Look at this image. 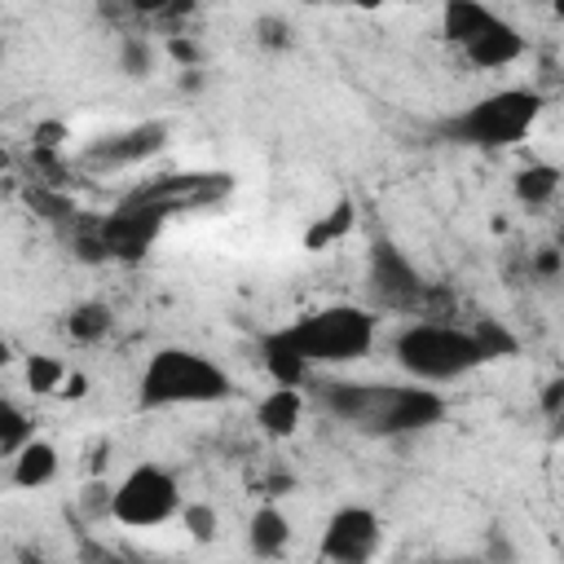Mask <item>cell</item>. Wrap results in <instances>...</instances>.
Masks as SVG:
<instances>
[{"instance_id":"obj_38","label":"cell","mask_w":564,"mask_h":564,"mask_svg":"<svg viewBox=\"0 0 564 564\" xmlns=\"http://www.w3.org/2000/svg\"><path fill=\"white\" fill-rule=\"evenodd\" d=\"M348 4H352V9H383L388 0H348Z\"/></svg>"},{"instance_id":"obj_22","label":"cell","mask_w":564,"mask_h":564,"mask_svg":"<svg viewBox=\"0 0 564 564\" xmlns=\"http://www.w3.org/2000/svg\"><path fill=\"white\" fill-rule=\"evenodd\" d=\"M66 238H70V256H75L79 264H106V260H110L97 220H88L84 212L75 216V225H66Z\"/></svg>"},{"instance_id":"obj_2","label":"cell","mask_w":564,"mask_h":564,"mask_svg":"<svg viewBox=\"0 0 564 564\" xmlns=\"http://www.w3.org/2000/svg\"><path fill=\"white\" fill-rule=\"evenodd\" d=\"M234 397V379L198 357L194 348H159L137 383V401L141 410H163V405H212Z\"/></svg>"},{"instance_id":"obj_26","label":"cell","mask_w":564,"mask_h":564,"mask_svg":"<svg viewBox=\"0 0 564 564\" xmlns=\"http://www.w3.org/2000/svg\"><path fill=\"white\" fill-rule=\"evenodd\" d=\"M62 379H66V366H62L57 357H44V352H31V357H26V388H31V392L48 397V392H57Z\"/></svg>"},{"instance_id":"obj_23","label":"cell","mask_w":564,"mask_h":564,"mask_svg":"<svg viewBox=\"0 0 564 564\" xmlns=\"http://www.w3.org/2000/svg\"><path fill=\"white\" fill-rule=\"evenodd\" d=\"M471 339H476V348L485 352V361H494V357H511V352H520V339L502 326V322H494V317H480L476 326H471Z\"/></svg>"},{"instance_id":"obj_32","label":"cell","mask_w":564,"mask_h":564,"mask_svg":"<svg viewBox=\"0 0 564 564\" xmlns=\"http://www.w3.org/2000/svg\"><path fill=\"white\" fill-rule=\"evenodd\" d=\"M66 137H70V132H66L62 119H40V123L31 128V145H44V150H62Z\"/></svg>"},{"instance_id":"obj_36","label":"cell","mask_w":564,"mask_h":564,"mask_svg":"<svg viewBox=\"0 0 564 564\" xmlns=\"http://www.w3.org/2000/svg\"><path fill=\"white\" fill-rule=\"evenodd\" d=\"M57 392H62V397H66V401H79V397H84V392H88V379H84V375H79V370H75V375H66V379H62V383H57Z\"/></svg>"},{"instance_id":"obj_9","label":"cell","mask_w":564,"mask_h":564,"mask_svg":"<svg viewBox=\"0 0 564 564\" xmlns=\"http://www.w3.org/2000/svg\"><path fill=\"white\" fill-rule=\"evenodd\" d=\"M163 145H167V123L163 119H145V123L123 128V132H110V137L88 141L84 154H79V163L84 167H132L141 159H154Z\"/></svg>"},{"instance_id":"obj_7","label":"cell","mask_w":564,"mask_h":564,"mask_svg":"<svg viewBox=\"0 0 564 564\" xmlns=\"http://www.w3.org/2000/svg\"><path fill=\"white\" fill-rule=\"evenodd\" d=\"M181 511V494H176V480L154 467V463H141L132 467L119 485H115V502H110V516L128 529H150V524H163Z\"/></svg>"},{"instance_id":"obj_6","label":"cell","mask_w":564,"mask_h":564,"mask_svg":"<svg viewBox=\"0 0 564 564\" xmlns=\"http://www.w3.org/2000/svg\"><path fill=\"white\" fill-rule=\"evenodd\" d=\"M225 194H234V176L229 172H163L145 185H137L123 207L150 212L159 220H167L172 212H194V207H212Z\"/></svg>"},{"instance_id":"obj_14","label":"cell","mask_w":564,"mask_h":564,"mask_svg":"<svg viewBox=\"0 0 564 564\" xmlns=\"http://www.w3.org/2000/svg\"><path fill=\"white\" fill-rule=\"evenodd\" d=\"M286 542H291V520H286V511L273 507V502L256 507L251 520H247V546H251V555L273 560V555L286 551Z\"/></svg>"},{"instance_id":"obj_20","label":"cell","mask_w":564,"mask_h":564,"mask_svg":"<svg viewBox=\"0 0 564 564\" xmlns=\"http://www.w3.org/2000/svg\"><path fill=\"white\" fill-rule=\"evenodd\" d=\"M260 352H264V370L273 375V383H291V388H300V383L308 379V370H313L304 357H295V352L278 339V330L260 339Z\"/></svg>"},{"instance_id":"obj_39","label":"cell","mask_w":564,"mask_h":564,"mask_svg":"<svg viewBox=\"0 0 564 564\" xmlns=\"http://www.w3.org/2000/svg\"><path fill=\"white\" fill-rule=\"evenodd\" d=\"M9 167H13V154H9L4 145H0V172H9Z\"/></svg>"},{"instance_id":"obj_3","label":"cell","mask_w":564,"mask_h":564,"mask_svg":"<svg viewBox=\"0 0 564 564\" xmlns=\"http://www.w3.org/2000/svg\"><path fill=\"white\" fill-rule=\"evenodd\" d=\"M278 339L304 357L308 366H335V361H357L370 352L375 344V313L357 308V304H330L317 313H304L300 322L282 326Z\"/></svg>"},{"instance_id":"obj_27","label":"cell","mask_w":564,"mask_h":564,"mask_svg":"<svg viewBox=\"0 0 564 564\" xmlns=\"http://www.w3.org/2000/svg\"><path fill=\"white\" fill-rule=\"evenodd\" d=\"M181 524H185V533L194 542H216V533H220V516H216L212 502H185L181 507Z\"/></svg>"},{"instance_id":"obj_40","label":"cell","mask_w":564,"mask_h":564,"mask_svg":"<svg viewBox=\"0 0 564 564\" xmlns=\"http://www.w3.org/2000/svg\"><path fill=\"white\" fill-rule=\"evenodd\" d=\"M300 4H322V0H300Z\"/></svg>"},{"instance_id":"obj_33","label":"cell","mask_w":564,"mask_h":564,"mask_svg":"<svg viewBox=\"0 0 564 564\" xmlns=\"http://www.w3.org/2000/svg\"><path fill=\"white\" fill-rule=\"evenodd\" d=\"M560 269H564L560 247H542V251L533 256V273H538V278H546V282H551V278H560Z\"/></svg>"},{"instance_id":"obj_8","label":"cell","mask_w":564,"mask_h":564,"mask_svg":"<svg viewBox=\"0 0 564 564\" xmlns=\"http://www.w3.org/2000/svg\"><path fill=\"white\" fill-rule=\"evenodd\" d=\"M366 291L379 308H397V313H419L427 282L419 278V269L405 260V251L392 238H375L370 242V260H366Z\"/></svg>"},{"instance_id":"obj_29","label":"cell","mask_w":564,"mask_h":564,"mask_svg":"<svg viewBox=\"0 0 564 564\" xmlns=\"http://www.w3.org/2000/svg\"><path fill=\"white\" fill-rule=\"evenodd\" d=\"M110 502H115V485H110L106 476H93V480L79 489V511H84L88 524L106 520V516H110Z\"/></svg>"},{"instance_id":"obj_1","label":"cell","mask_w":564,"mask_h":564,"mask_svg":"<svg viewBox=\"0 0 564 564\" xmlns=\"http://www.w3.org/2000/svg\"><path fill=\"white\" fill-rule=\"evenodd\" d=\"M317 401L326 414L370 432V436H410L427 432L445 419V401L432 388H401V383H352L326 379L317 383Z\"/></svg>"},{"instance_id":"obj_28","label":"cell","mask_w":564,"mask_h":564,"mask_svg":"<svg viewBox=\"0 0 564 564\" xmlns=\"http://www.w3.org/2000/svg\"><path fill=\"white\" fill-rule=\"evenodd\" d=\"M26 441H31V419H26L13 401L0 397V454H13V449L26 445Z\"/></svg>"},{"instance_id":"obj_4","label":"cell","mask_w":564,"mask_h":564,"mask_svg":"<svg viewBox=\"0 0 564 564\" xmlns=\"http://www.w3.org/2000/svg\"><path fill=\"white\" fill-rule=\"evenodd\" d=\"M538 115H542V93L538 88H502V93L480 97L463 115L445 119L441 132L458 145L498 150V145H516L538 123Z\"/></svg>"},{"instance_id":"obj_37","label":"cell","mask_w":564,"mask_h":564,"mask_svg":"<svg viewBox=\"0 0 564 564\" xmlns=\"http://www.w3.org/2000/svg\"><path fill=\"white\" fill-rule=\"evenodd\" d=\"M9 361H13V348H9V339H4V335H0V370H4V366H9Z\"/></svg>"},{"instance_id":"obj_24","label":"cell","mask_w":564,"mask_h":564,"mask_svg":"<svg viewBox=\"0 0 564 564\" xmlns=\"http://www.w3.org/2000/svg\"><path fill=\"white\" fill-rule=\"evenodd\" d=\"M119 70H123L128 79H145V75L154 70V48H150L145 35L128 31V35L119 40Z\"/></svg>"},{"instance_id":"obj_15","label":"cell","mask_w":564,"mask_h":564,"mask_svg":"<svg viewBox=\"0 0 564 564\" xmlns=\"http://www.w3.org/2000/svg\"><path fill=\"white\" fill-rule=\"evenodd\" d=\"M53 476H57V449L48 441H35L31 436L26 445L13 449V485L18 489H40Z\"/></svg>"},{"instance_id":"obj_13","label":"cell","mask_w":564,"mask_h":564,"mask_svg":"<svg viewBox=\"0 0 564 564\" xmlns=\"http://www.w3.org/2000/svg\"><path fill=\"white\" fill-rule=\"evenodd\" d=\"M300 414H304L300 388L278 383L269 397H260V405H256V427H260L264 436H291V432L300 427Z\"/></svg>"},{"instance_id":"obj_18","label":"cell","mask_w":564,"mask_h":564,"mask_svg":"<svg viewBox=\"0 0 564 564\" xmlns=\"http://www.w3.org/2000/svg\"><path fill=\"white\" fill-rule=\"evenodd\" d=\"M516 198L524 203V207H542V203H551L555 198V189H560V167L555 163H529V167H520L516 172Z\"/></svg>"},{"instance_id":"obj_19","label":"cell","mask_w":564,"mask_h":564,"mask_svg":"<svg viewBox=\"0 0 564 564\" xmlns=\"http://www.w3.org/2000/svg\"><path fill=\"white\" fill-rule=\"evenodd\" d=\"M352 220H357L352 198H339L322 220H313V225L304 229V251H322V247H330V242L348 238V234H352Z\"/></svg>"},{"instance_id":"obj_12","label":"cell","mask_w":564,"mask_h":564,"mask_svg":"<svg viewBox=\"0 0 564 564\" xmlns=\"http://www.w3.org/2000/svg\"><path fill=\"white\" fill-rule=\"evenodd\" d=\"M520 53H524V35H520L511 22H502V18H494L476 40L463 44V57H467L476 70H502V66H511Z\"/></svg>"},{"instance_id":"obj_34","label":"cell","mask_w":564,"mask_h":564,"mask_svg":"<svg viewBox=\"0 0 564 564\" xmlns=\"http://www.w3.org/2000/svg\"><path fill=\"white\" fill-rule=\"evenodd\" d=\"M560 405H564V379H546V388H542V414L555 419Z\"/></svg>"},{"instance_id":"obj_16","label":"cell","mask_w":564,"mask_h":564,"mask_svg":"<svg viewBox=\"0 0 564 564\" xmlns=\"http://www.w3.org/2000/svg\"><path fill=\"white\" fill-rule=\"evenodd\" d=\"M494 18H498V13L485 9L480 0H445V9H441V35L463 48V44L476 40Z\"/></svg>"},{"instance_id":"obj_31","label":"cell","mask_w":564,"mask_h":564,"mask_svg":"<svg viewBox=\"0 0 564 564\" xmlns=\"http://www.w3.org/2000/svg\"><path fill=\"white\" fill-rule=\"evenodd\" d=\"M167 53H172V62H181V66H203V44L194 40V35H185V31H176L172 40H167Z\"/></svg>"},{"instance_id":"obj_35","label":"cell","mask_w":564,"mask_h":564,"mask_svg":"<svg viewBox=\"0 0 564 564\" xmlns=\"http://www.w3.org/2000/svg\"><path fill=\"white\" fill-rule=\"evenodd\" d=\"M101 13L115 18V22H141L137 9H132V0H101Z\"/></svg>"},{"instance_id":"obj_17","label":"cell","mask_w":564,"mask_h":564,"mask_svg":"<svg viewBox=\"0 0 564 564\" xmlns=\"http://www.w3.org/2000/svg\"><path fill=\"white\" fill-rule=\"evenodd\" d=\"M22 203L40 216V220H48V225H57V229H66V225H75V216H79V207H75V198L66 194V189H57V185H22Z\"/></svg>"},{"instance_id":"obj_5","label":"cell","mask_w":564,"mask_h":564,"mask_svg":"<svg viewBox=\"0 0 564 564\" xmlns=\"http://www.w3.org/2000/svg\"><path fill=\"white\" fill-rule=\"evenodd\" d=\"M397 366L414 379H458L476 366H485V352L476 348L471 330L445 326V322H414L392 339Z\"/></svg>"},{"instance_id":"obj_30","label":"cell","mask_w":564,"mask_h":564,"mask_svg":"<svg viewBox=\"0 0 564 564\" xmlns=\"http://www.w3.org/2000/svg\"><path fill=\"white\" fill-rule=\"evenodd\" d=\"M251 35H256V44H260V48H269V53H282V48H291V22H286V18H278V13H264V18H256Z\"/></svg>"},{"instance_id":"obj_21","label":"cell","mask_w":564,"mask_h":564,"mask_svg":"<svg viewBox=\"0 0 564 564\" xmlns=\"http://www.w3.org/2000/svg\"><path fill=\"white\" fill-rule=\"evenodd\" d=\"M106 330H110V308L97 300H84L66 313V335L79 344H97V339H106Z\"/></svg>"},{"instance_id":"obj_25","label":"cell","mask_w":564,"mask_h":564,"mask_svg":"<svg viewBox=\"0 0 564 564\" xmlns=\"http://www.w3.org/2000/svg\"><path fill=\"white\" fill-rule=\"evenodd\" d=\"M62 176H66V163L57 150H44V145L26 150V181L31 185H57L62 189Z\"/></svg>"},{"instance_id":"obj_10","label":"cell","mask_w":564,"mask_h":564,"mask_svg":"<svg viewBox=\"0 0 564 564\" xmlns=\"http://www.w3.org/2000/svg\"><path fill=\"white\" fill-rule=\"evenodd\" d=\"M379 516L370 507H339L330 520H326V533H322V555L335 560V564H361L379 551Z\"/></svg>"},{"instance_id":"obj_11","label":"cell","mask_w":564,"mask_h":564,"mask_svg":"<svg viewBox=\"0 0 564 564\" xmlns=\"http://www.w3.org/2000/svg\"><path fill=\"white\" fill-rule=\"evenodd\" d=\"M97 229H101V242H106V256H110V260L137 264V260L154 247L163 220L150 216V212H137V207H123V203H119L110 216L97 220Z\"/></svg>"}]
</instances>
